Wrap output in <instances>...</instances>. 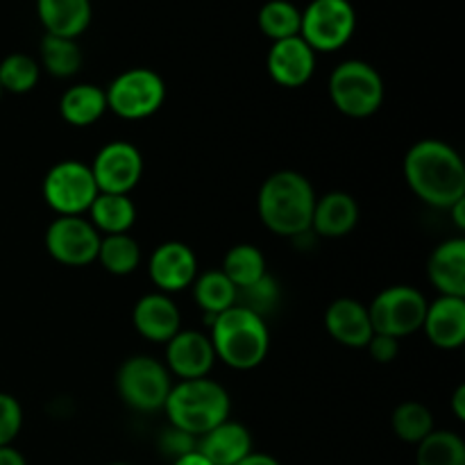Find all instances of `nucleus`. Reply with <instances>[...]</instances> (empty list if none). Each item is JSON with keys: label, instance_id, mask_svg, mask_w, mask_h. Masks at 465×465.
I'll return each mask as SVG.
<instances>
[{"label": "nucleus", "instance_id": "obj_1", "mask_svg": "<svg viewBox=\"0 0 465 465\" xmlns=\"http://www.w3.org/2000/svg\"><path fill=\"white\" fill-rule=\"evenodd\" d=\"M404 180L425 204L450 209L465 198V166L457 150L440 139H422L404 154Z\"/></svg>", "mask_w": 465, "mask_h": 465}, {"label": "nucleus", "instance_id": "obj_2", "mask_svg": "<svg viewBox=\"0 0 465 465\" xmlns=\"http://www.w3.org/2000/svg\"><path fill=\"white\" fill-rule=\"evenodd\" d=\"M316 198L312 182L302 173L277 171L259 189V218L272 234L300 239L312 232Z\"/></svg>", "mask_w": 465, "mask_h": 465}, {"label": "nucleus", "instance_id": "obj_3", "mask_svg": "<svg viewBox=\"0 0 465 465\" xmlns=\"http://www.w3.org/2000/svg\"><path fill=\"white\" fill-rule=\"evenodd\" d=\"M212 345L216 361L234 371H252L262 366L271 350V331L266 321L243 307H230L212 318Z\"/></svg>", "mask_w": 465, "mask_h": 465}, {"label": "nucleus", "instance_id": "obj_4", "mask_svg": "<svg viewBox=\"0 0 465 465\" xmlns=\"http://www.w3.org/2000/svg\"><path fill=\"white\" fill-rule=\"evenodd\" d=\"M163 411H166L171 427L200 439L230 418L232 400L225 386L209 377L184 380L177 381L171 389Z\"/></svg>", "mask_w": 465, "mask_h": 465}, {"label": "nucleus", "instance_id": "obj_5", "mask_svg": "<svg viewBox=\"0 0 465 465\" xmlns=\"http://www.w3.org/2000/svg\"><path fill=\"white\" fill-rule=\"evenodd\" d=\"M330 100L350 118H368L384 103V80L380 71L361 59H345L331 71L327 82Z\"/></svg>", "mask_w": 465, "mask_h": 465}, {"label": "nucleus", "instance_id": "obj_6", "mask_svg": "<svg viewBox=\"0 0 465 465\" xmlns=\"http://www.w3.org/2000/svg\"><path fill=\"white\" fill-rule=\"evenodd\" d=\"M173 389L171 372L148 354H136L125 359L116 372V391L123 402L141 413H153L163 409Z\"/></svg>", "mask_w": 465, "mask_h": 465}, {"label": "nucleus", "instance_id": "obj_7", "mask_svg": "<svg viewBox=\"0 0 465 465\" xmlns=\"http://www.w3.org/2000/svg\"><path fill=\"white\" fill-rule=\"evenodd\" d=\"M107 112L125 121H143L157 114L166 100V84L153 68H130L104 89Z\"/></svg>", "mask_w": 465, "mask_h": 465}, {"label": "nucleus", "instance_id": "obj_8", "mask_svg": "<svg viewBox=\"0 0 465 465\" xmlns=\"http://www.w3.org/2000/svg\"><path fill=\"white\" fill-rule=\"evenodd\" d=\"M427 307H430L427 298L413 286H389L381 293H377L368 307L372 331L398 341L416 334L418 330H422Z\"/></svg>", "mask_w": 465, "mask_h": 465}, {"label": "nucleus", "instance_id": "obj_9", "mask_svg": "<svg viewBox=\"0 0 465 465\" xmlns=\"http://www.w3.org/2000/svg\"><path fill=\"white\" fill-rule=\"evenodd\" d=\"M357 30V12L350 0H312L302 9L300 36L313 53H336Z\"/></svg>", "mask_w": 465, "mask_h": 465}, {"label": "nucleus", "instance_id": "obj_10", "mask_svg": "<svg viewBox=\"0 0 465 465\" xmlns=\"http://www.w3.org/2000/svg\"><path fill=\"white\" fill-rule=\"evenodd\" d=\"M98 193L91 168L77 159L57 162L44 177V200L57 216H82Z\"/></svg>", "mask_w": 465, "mask_h": 465}, {"label": "nucleus", "instance_id": "obj_11", "mask_svg": "<svg viewBox=\"0 0 465 465\" xmlns=\"http://www.w3.org/2000/svg\"><path fill=\"white\" fill-rule=\"evenodd\" d=\"M100 232L82 216H57L45 230V250L64 266H89L98 259Z\"/></svg>", "mask_w": 465, "mask_h": 465}, {"label": "nucleus", "instance_id": "obj_12", "mask_svg": "<svg viewBox=\"0 0 465 465\" xmlns=\"http://www.w3.org/2000/svg\"><path fill=\"white\" fill-rule=\"evenodd\" d=\"M89 168L100 193L130 195L143 177V154L130 141H109Z\"/></svg>", "mask_w": 465, "mask_h": 465}, {"label": "nucleus", "instance_id": "obj_13", "mask_svg": "<svg viewBox=\"0 0 465 465\" xmlns=\"http://www.w3.org/2000/svg\"><path fill=\"white\" fill-rule=\"evenodd\" d=\"M148 275L159 293H180L198 277V257L182 241H166L150 254Z\"/></svg>", "mask_w": 465, "mask_h": 465}, {"label": "nucleus", "instance_id": "obj_14", "mask_svg": "<svg viewBox=\"0 0 465 465\" xmlns=\"http://www.w3.org/2000/svg\"><path fill=\"white\" fill-rule=\"evenodd\" d=\"M266 68L275 84L284 86V89H298L313 77L316 53L302 36L272 41L266 57Z\"/></svg>", "mask_w": 465, "mask_h": 465}, {"label": "nucleus", "instance_id": "obj_15", "mask_svg": "<svg viewBox=\"0 0 465 465\" xmlns=\"http://www.w3.org/2000/svg\"><path fill=\"white\" fill-rule=\"evenodd\" d=\"M216 363L212 339L203 331L180 330L166 343V368L180 381L203 380Z\"/></svg>", "mask_w": 465, "mask_h": 465}, {"label": "nucleus", "instance_id": "obj_16", "mask_svg": "<svg viewBox=\"0 0 465 465\" xmlns=\"http://www.w3.org/2000/svg\"><path fill=\"white\" fill-rule=\"evenodd\" d=\"M132 325L153 343H168L182 330V313L171 295L148 293L136 300L132 309Z\"/></svg>", "mask_w": 465, "mask_h": 465}, {"label": "nucleus", "instance_id": "obj_17", "mask_svg": "<svg viewBox=\"0 0 465 465\" xmlns=\"http://www.w3.org/2000/svg\"><path fill=\"white\" fill-rule=\"evenodd\" d=\"M325 327L336 343L352 350H366L375 334L368 307L354 298L334 300L325 312Z\"/></svg>", "mask_w": 465, "mask_h": 465}, {"label": "nucleus", "instance_id": "obj_18", "mask_svg": "<svg viewBox=\"0 0 465 465\" xmlns=\"http://www.w3.org/2000/svg\"><path fill=\"white\" fill-rule=\"evenodd\" d=\"M427 339L439 350H459L465 343V298L440 295L427 307L422 322Z\"/></svg>", "mask_w": 465, "mask_h": 465}, {"label": "nucleus", "instance_id": "obj_19", "mask_svg": "<svg viewBox=\"0 0 465 465\" xmlns=\"http://www.w3.org/2000/svg\"><path fill=\"white\" fill-rule=\"evenodd\" d=\"M195 450L213 465H236L252 452V434L245 425L227 418L225 422L200 436Z\"/></svg>", "mask_w": 465, "mask_h": 465}, {"label": "nucleus", "instance_id": "obj_20", "mask_svg": "<svg viewBox=\"0 0 465 465\" xmlns=\"http://www.w3.org/2000/svg\"><path fill=\"white\" fill-rule=\"evenodd\" d=\"M36 16L45 35L77 39L89 30L94 7L91 0H36Z\"/></svg>", "mask_w": 465, "mask_h": 465}, {"label": "nucleus", "instance_id": "obj_21", "mask_svg": "<svg viewBox=\"0 0 465 465\" xmlns=\"http://www.w3.org/2000/svg\"><path fill=\"white\" fill-rule=\"evenodd\" d=\"M359 204L345 191H330L316 198L312 216V232L322 239H341L348 236L359 223Z\"/></svg>", "mask_w": 465, "mask_h": 465}, {"label": "nucleus", "instance_id": "obj_22", "mask_svg": "<svg viewBox=\"0 0 465 465\" xmlns=\"http://www.w3.org/2000/svg\"><path fill=\"white\" fill-rule=\"evenodd\" d=\"M427 277L440 295L465 298V241H443L427 262Z\"/></svg>", "mask_w": 465, "mask_h": 465}, {"label": "nucleus", "instance_id": "obj_23", "mask_svg": "<svg viewBox=\"0 0 465 465\" xmlns=\"http://www.w3.org/2000/svg\"><path fill=\"white\" fill-rule=\"evenodd\" d=\"M107 112L104 89L98 84H73L59 98V114L73 127H89Z\"/></svg>", "mask_w": 465, "mask_h": 465}, {"label": "nucleus", "instance_id": "obj_24", "mask_svg": "<svg viewBox=\"0 0 465 465\" xmlns=\"http://www.w3.org/2000/svg\"><path fill=\"white\" fill-rule=\"evenodd\" d=\"M89 216L100 236L127 234L136 223V204L130 195L98 193L91 203Z\"/></svg>", "mask_w": 465, "mask_h": 465}, {"label": "nucleus", "instance_id": "obj_25", "mask_svg": "<svg viewBox=\"0 0 465 465\" xmlns=\"http://www.w3.org/2000/svg\"><path fill=\"white\" fill-rule=\"evenodd\" d=\"M221 271L236 286V291L248 289V286L257 284L259 280L268 275L266 257H263L257 245L250 243H239L227 250Z\"/></svg>", "mask_w": 465, "mask_h": 465}, {"label": "nucleus", "instance_id": "obj_26", "mask_svg": "<svg viewBox=\"0 0 465 465\" xmlns=\"http://www.w3.org/2000/svg\"><path fill=\"white\" fill-rule=\"evenodd\" d=\"M41 66L53 77H73L82 68L84 54H82L77 39H64V36L44 35L39 45Z\"/></svg>", "mask_w": 465, "mask_h": 465}, {"label": "nucleus", "instance_id": "obj_27", "mask_svg": "<svg viewBox=\"0 0 465 465\" xmlns=\"http://www.w3.org/2000/svg\"><path fill=\"white\" fill-rule=\"evenodd\" d=\"M109 275L125 277L139 268L141 263V245L130 234H109L100 239L98 259Z\"/></svg>", "mask_w": 465, "mask_h": 465}, {"label": "nucleus", "instance_id": "obj_28", "mask_svg": "<svg viewBox=\"0 0 465 465\" xmlns=\"http://www.w3.org/2000/svg\"><path fill=\"white\" fill-rule=\"evenodd\" d=\"M193 295L195 302L200 304L209 318L218 316V313L227 312L236 304V286L225 277V272L207 271L193 280Z\"/></svg>", "mask_w": 465, "mask_h": 465}, {"label": "nucleus", "instance_id": "obj_29", "mask_svg": "<svg viewBox=\"0 0 465 465\" xmlns=\"http://www.w3.org/2000/svg\"><path fill=\"white\" fill-rule=\"evenodd\" d=\"M257 25L262 35L271 41L291 39V36H300L302 12L289 0H268L259 9Z\"/></svg>", "mask_w": 465, "mask_h": 465}, {"label": "nucleus", "instance_id": "obj_30", "mask_svg": "<svg viewBox=\"0 0 465 465\" xmlns=\"http://www.w3.org/2000/svg\"><path fill=\"white\" fill-rule=\"evenodd\" d=\"M416 465H465V443L457 431L434 430L418 443Z\"/></svg>", "mask_w": 465, "mask_h": 465}, {"label": "nucleus", "instance_id": "obj_31", "mask_svg": "<svg viewBox=\"0 0 465 465\" xmlns=\"http://www.w3.org/2000/svg\"><path fill=\"white\" fill-rule=\"evenodd\" d=\"M391 427L409 445H418L434 431V413L422 402H402L393 409Z\"/></svg>", "mask_w": 465, "mask_h": 465}, {"label": "nucleus", "instance_id": "obj_32", "mask_svg": "<svg viewBox=\"0 0 465 465\" xmlns=\"http://www.w3.org/2000/svg\"><path fill=\"white\" fill-rule=\"evenodd\" d=\"M41 66L25 53H12L0 62V89L9 94H30L39 84Z\"/></svg>", "mask_w": 465, "mask_h": 465}, {"label": "nucleus", "instance_id": "obj_33", "mask_svg": "<svg viewBox=\"0 0 465 465\" xmlns=\"http://www.w3.org/2000/svg\"><path fill=\"white\" fill-rule=\"evenodd\" d=\"M277 300H280V286L275 284L271 275H266L257 284L248 286V289L236 291V307L248 309V312L257 313L262 318L275 309Z\"/></svg>", "mask_w": 465, "mask_h": 465}, {"label": "nucleus", "instance_id": "obj_34", "mask_svg": "<svg viewBox=\"0 0 465 465\" xmlns=\"http://www.w3.org/2000/svg\"><path fill=\"white\" fill-rule=\"evenodd\" d=\"M23 427V407L14 395L0 393V448L12 445Z\"/></svg>", "mask_w": 465, "mask_h": 465}, {"label": "nucleus", "instance_id": "obj_35", "mask_svg": "<svg viewBox=\"0 0 465 465\" xmlns=\"http://www.w3.org/2000/svg\"><path fill=\"white\" fill-rule=\"evenodd\" d=\"M195 445H198V439H195V436L186 434V431L182 430H175V427L163 430L162 439H159V448H162V452L166 454V457H171L173 461L184 457V454L193 452Z\"/></svg>", "mask_w": 465, "mask_h": 465}, {"label": "nucleus", "instance_id": "obj_36", "mask_svg": "<svg viewBox=\"0 0 465 465\" xmlns=\"http://www.w3.org/2000/svg\"><path fill=\"white\" fill-rule=\"evenodd\" d=\"M366 350L377 363H391L398 359L400 341L391 339V336H384V334H372L371 343L366 345Z\"/></svg>", "mask_w": 465, "mask_h": 465}, {"label": "nucleus", "instance_id": "obj_37", "mask_svg": "<svg viewBox=\"0 0 465 465\" xmlns=\"http://www.w3.org/2000/svg\"><path fill=\"white\" fill-rule=\"evenodd\" d=\"M0 465H27V461L14 445H3L0 448Z\"/></svg>", "mask_w": 465, "mask_h": 465}, {"label": "nucleus", "instance_id": "obj_38", "mask_svg": "<svg viewBox=\"0 0 465 465\" xmlns=\"http://www.w3.org/2000/svg\"><path fill=\"white\" fill-rule=\"evenodd\" d=\"M236 465H282L280 461H277L275 457H271V454H263V452H250L248 457L243 459L241 463Z\"/></svg>", "mask_w": 465, "mask_h": 465}, {"label": "nucleus", "instance_id": "obj_39", "mask_svg": "<svg viewBox=\"0 0 465 465\" xmlns=\"http://www.w3.org/2000/svg\"><path fill=\"white\" fill-rule=\"evenodd\" d=\"M452 411L457 420H465V386H457L452 395Z\"/></svg>", "mask_w": 465, "mask_h": 465}, {"label": "nucleus", "instance_id": "obj_40", "mask_svg": "<svg viewBox=\"0 0 465 465\" xmlns=\"http://www.w3.org/2000/svg\"><path fill=\"white\" fill-rule=\"evenodd\" d=\"M173 465H213V463L209 461L207 457H203V454H200L198 450H193V452H189V454H184V457L175 459V461H173Z\"/></svg>", "mask_w": 465, "mask_h": 465}, {"label": "nucleus", "instance_id": "obj_41", "mask_svg": "<svg viewBox=\"0 0 465 465\" xmlns=\"http://www.w3.org/2000/svg\"><path fill=\"white\" fill-rule=\"evenodd\" d=\"M450 213H452V221H454V225L459 227V230H465V198L463 200H459L457 204H452V207L448 209Z\"/></svg>", "mask_w": 465, "mask_h": 465}, {"label": "nucleus", "instance_id": "obj_42", "mask_svg": "<svg viewBox=\"0 0 465 465\" xmlns=\"http://www.w3.org/2000/svg\"><path fill=\"white\" fill-rule=\"evenodd\" d=\"M109 465H130V463H109Z\"/></svg>", "mask_w": 465, "mask_h": 465}, {"label": "nucleus", "instance_id": "obj_43", "mask_svg": "<svg viewBox=\"0 0 465 465\" xmlns=\"http://www.w3.org/2000/svg\"><path fill=\"white\" fill-rule=\"evenodd\" d=\"M0 98H3V89H0Z\"/></svg>", "mask_w": 465, "mask_h": 465}]
</instances>
